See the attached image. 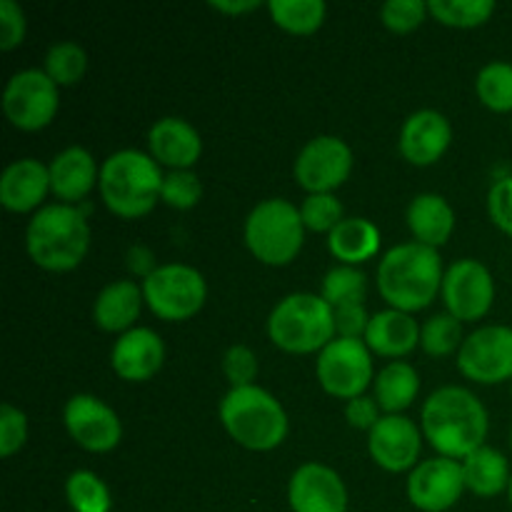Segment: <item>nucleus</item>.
<instances>
[{"label":"nucleus","instance_id":"37","mask_svg":"<svg viewBox=\"0 0 512 512\" xmlns=\"http://www.w3.org/2000/svg\"><path fill=\"white\" fill-rule=\"evenodd\" d=\"M203 198V183L193 170H170L163 178L160 200L175 210H190Z\"/></svg>","mask_w":512,"mask_h":512},{"label":"nucleus","instance_id":"21","mask_svg":"<svg viewBox=\"0 0 512 512\" xmlns=\"http://www.w3.org/2000/svg\"><path fill=\"white\" fill-rule=\"evenodd\" d=\"M50 190V168L40 160L23 158L5 168L0 178V203L10 213H30L43 208V200Z\"/></svg>","mask_w":512,"mask_h":512},{"label":"nucleus","instance_id":"23","mask_svg":"<svg viewBox=\"0 0 512 512\" xmlns=\"http://www.w3.org/2000/svg\"><path fill=\"white\" fill-rule=\"evenodd\" d=\"M143 288L133 280H115L105 285L93 305V320L105 333H128L143 308Z\"/></svg>","mask_w":512,"mask_h":512},{"label":"nucleus","instance_id":"34","mask_svg":"<svg viewBox=\"0 0 512 512\" xmlns=\"http://www.w3.org/2000/svg\"><path fill=\"white\" fill-rule=\"evenodd\" d=\"M475 93L495 113H512V65L495 60L478 73Z\"/></svg>","mask_w":512,"mask_h":512},{"label":"nucleus","instance_id":"1","mask_svg":"<svg viewBox=\"0 0 512 512\" xmlns=\"http://www.w3.org/2000/svg\"><path fill=\"white\" fill-rule=\"evenodd\" d=\"M420 425L423 438L443 458L465 460L470 453L483 448L490 420L485 405L468 388L445 385L423 403Z\"/></svg>","mask_w":512,"mask_h":512},{"label":"nucleus","instance_id":"29","mask_svg":"<svg viewBox=\"0 0 512 512\" xmlns=\"http://www.w3.org/2000/svg\"><path fill=\"white\" fill-rule=\"evenodd\" d=\"M270 18L293 35H310L323 25L328 5L323 0H270Z\"/></svg>","mask_w":512,"mask_h":512},{"label":"nucleus","instance_id":"42","mask_svg":"<svg viewBox=\"0 0 512 512\" xmlns=\"http://www.w3.org/2000/svg\"><path fill=\"white\" fill-rule=\"evenodd\" d=\"M490 220L512 238V178H500L488 193Z\"/></svg>","mask_w":512,"mask_h":512},{"label":"nucleus","instance_id":"43","mask_svg":"<svg viewBox=\"0 0 512 512\" xmlns=\"http://www.w3.org/2000/svg\"><path fill=\"white\" fill-rule=\"evenodd\" d=\"M370 325V315L365 313L363 305H348V308L335 310V333L338 338L360 340L365 338Z\"/></svg>","mask_w":512,"mask_h":512},{"label":"nucleus","instance_id":"35","mask_svg":"<svg viewBox=\"0 0 512 512\" xmlns=\"http://www.w3.org/2000/svg\"><path fill=\"white\" fill-rule=\"evenodd\" d=\"M463 345V323L450 313H438L428 318L420 328V348L430 358H445Z\"/></svg>","mask_w":512,"mask_h":512},{"label":"nucleus","instance_id":"31","mask_svg":"<svg viewBox=\"0 0 512 512\" xmlns=\"http://www.w3.org/2000/svg\"><path fill=\"white\" fill-rule=\"evenodd\" d=\"M428 13L450 28H478L495 13L493 0H430Z\"/></svg>","mask_w":512,"mask_h":512},{"label":"nucleus","instance_id":"12","mask_svg":"<svg viewBox=\"0 0 512 512\" xmlns=\"http://www.w3.org/2000/svg\"><path fill=\"white\" fill-rule=\"evenodd\" d=\"M353 150L338 135H318L295 158V180L308 195L333 193L350 178Z\"/></svg>","mask_w":512,"mask_h":512},{"label":"nucleus","instance_id":"25","mask_svg":"<svg viewBox=\"0 0 512 512\" xmlns=\"http://www.w3.org/2000/svg\"><path fill=\"white\" fill-rule=\"evenodd\" d=\"M408 228L415 243L438 250L453 235L455 213L443 195L420 193L408 205Z\"/></svg>","mask_w":512,"mask_h":512},{"label":"nucleus","instance_id":"28","mask_svg":"<svg viewBox=\"0 0 512 512\" xmlns=\"http://www.w3.org/2000/svg\"><path fill=\"white\" fill-rule=\"evenodd\" d=\"M420 393V375L410 363L395 360L375 378V400L385 415H400L415 403Z\"/></svg>","mask_w":512,"mask_h":512},{"label":"nucleus","instance_id":"41","mask_svg":"<svg viewBox=\"0 0 512 512\" xmlns=\"http://www.w3.org/2000/svg\"><path fill=\"white\" fill-rule=\"evenodd\" d=\"M25 38V13L13 0H0V50H13Z\"/></svg>","mask_w":512,"mask_h":512},{"label":"nucleus","instance_id":"13","mask_svg":"<svg viewBox=\"0 0 512 512\" xmlns=\"http://www.w3.org/2000/svg\"><path fill=\"white\" fill-rule=\"evenodd\" d=\"M443 300L450 315L463 320H480L488 315L495 300V283L490 270L480 260H455L443 278Z\"/></svg>","mask_w":512,"mask_h":512},{"label":"nucleus","instance_id":"10","mask_svg":"<svg viewBox=\"0 0 512 512\" xmlns=\"http://www.w3.org/2000/svg\"><path fill=\"white\" fill-rule=\"evenodd\" d=\"M58 85L40 68L15 73L3 90V113L20 130L45 128L58 113Z\"/></svg>","mask_w":512,"mask_h":512},{"label":"nucleus","instance_id":"3","mask_svg":"<svg viewBox=\"0 0 512 512\" xmlns=\"http://www.w3.org/2000/svg\"><path fill=\"white\" fill-rule=\"evenodd\" d=\"M25 248L38 268L68 273L83 263L90 248V228L75 205L53 203L35 210L25 230Z\"/></svg>","mask_w":512,"mask_h":512},{"label":"nucleus","instance_id":"20","mask_svg":"<svg viewBox=\"0 0 512 512\" xmlns=\"http://www.w3.org/2000/svg\"><path fill=\"white\" fill-rule=\"evenodd\" d=\"M150 155L158 165L190 170L203 155L200 133L183 118H160L148 133Z\"/></svg>","mask_w":512,"mask_h":512},{"label":"nucleus","instance_id":"19","mask_svg":"<svg viewBox=\"0 0 512 512\" xmlns=\"http://www.w3.org/2000/svg\"><path fill=\"white\" fill-rule=\"evenodd\" d=\"M165 360V345L150 328H133L120 335L110 353V365L128 383H145L153 378Z\"/></svg>","mask_w":512,"mask_h":512},{"label":"nucleus","instance_id":"9","mask_svg":"<svg viewBox=\"0 0 512 512\" xmlns=\"http://www.w3.org/2000/svg\"><path fill=\"white\" fill-rule=\"evenodd\" d=\"M315 373H318L320 388L333 398H360L373 380L370 348L365 340L335 338L328 348L320 350Z\"/></svg>","mask_w":512,"mask_h":512},{"label":"nucleus","instance_id":"22","mask_svg":"<svg viewBox=\"0 0 512 512\" xmlns=\"http://www.w3.org/2000/svg\"><path fill=\"white\" fill-rule=\"evenodd\" d=\"M100 180L95 158L80 145L65 148L50 163V193L65 205L83 200Z\"/></svg>","mask_w":512,"mask_h":512},{"label":"nucleus","instance_id":"36","mask_svg":"<svg viewBox=\"0 0 512 512\" xmlns=\"http://www.w3.org/2000/svg\"><path fill=\"white\" fill-rule=\"evenodd\" d=\"M300 218L303 225L313 233H333L335 225L343 220V205L333 193L308 195L300 205Z\"/></svg>","mask_w":512,"mask_h":512},{"label":"nucleus","instance_id":"2","mask_svg":"<svg viewBox=\"0 0 512 512\" xmlns=\"http://www.w3.org/2000/svg\"><path fill=\"white\" fill-rule=\"evenodd\" d=\"M443 260L435 248L403 243L390 248L378 265V290L393 310L415 313L443 290Z\"/></svg>","mask_w":512,"mask_h":512},{"label":"nucleus","instance_id":"24","mask_svg":"<svg viewBox=\"0 0 512 512\" xmlns=\"http://www.w3.org/2000/svg\"><path fill=\"white\" fill-rule=\"evenodd\" d=\"M420 343V325L403 310H383L370 318L365 345L383 358H403L413 353Z\"/></svg>","mask_w":512,"mask_h":512},{"label":"nucleus","instance_id":"15","mask_svg":"<svg viewBox=\"0 0 512 512\" xmlns=\"http://www.w3.org/2000/svg\"><path fill=\"white\" fill-rule=\"evenodd\" d=\"M463 490V465L453 458H443V455L415 465L408 478L410 503L423 512L450 510L460 500Z\"/></svg>","mask_w":512,"mask_h":512},{"label":"nucleus","instance_id":"26","mask_svg":"<svg viewBox=\"0 0 512 512\" xmlns=\"http://www.w3.org/2000/svg\"><path fill=\"white\" fill-rule=\"evenodd\" d=\"M328 248L343 265H360L380 250V230L368 218H343L328 235Z\"/></svg>","mask_w":512,"mask_h":512},{"label":"nucleus","instance_id":"8","mask_svg":"<svg viewBox=\"0 0 512 512\" xmlns=\"http://www.w3.org/2000/svg\"><path fill=\"white\" fill-rule=\"evenodd\" d=\"M143 298L160 320L180 323L190 320L208 298V285L200 270L183 263L158 265L143 280Z\"/></svg>","mask_w":512,"mask_h":512},{"label":"nucleus","instance_id":"46","mask_svg":"<svg viewBox=\"0 0 512 512\" xmlns=\"http://www.w3.org/2000/svg\"><path fill=\"white\" fill-rule=\"evenodd\" d=\"M508 498H510V505H512V478H510V488H508Z\"/></svg>","mask_w":512,"mask_h":512},{"label":"nucleus","instance_id":"45","mask_svg":"<svg viewBox=\"0 0 512 512\" xmlns=\"http://www.w3.org/2000/svg\"><path fill=\"white\" fill-rule=\"evenodd\" d=\"M260 3L255 0H235V3H225V0H213L210 8L220 10V13H250V10L258 8Z\"/></svg>","mask_w":512,"mask_h":512},{"label":"nucleus","instance_id":"27","mask_svg":"<svg viewBox=\"0 0 512 512\" xmlns=\"http://www.w3.org/2000/svg\"><path fill=\"white\" fill-rule=\"evenodd\" d=\"M463 473L465 488L480 498H495L510 488L512 475L508 458L500 450L488 448V445H483L463 460Z\"/></svg>","mask_w":512,"mask_h":512},{"label":"nucleus","instance_id":"30","mask_svg":"<svg viewBox=\"0 0 512 512\" xmlns=\"http://www.w3.org/2000/svg\"><path fill=\"white\" fill-rule=\"evenodd\" d=\"M368 295V278L355 265H335L323 278V300L333 310L363 305Z\"/></svg>","mask_w":512,"mask_h":512},{"label":"nucleus","instance_id":"39","mask_svg":"<svg viewBox=\"0 0 512 512\" xmlns=\"http://www.w3.org/2000/svg\"><path fill=\"white\" fill-rule=\"evenodd\" d=\"M28 440V418L15 405H0V455L10 458L18 453Z\"/></svg>","mask_w":512,"mask_h":512},{"label":"nucleus","instance_id":"40","mask_svg":"<svg viewBox=\"0 0 512 512\" xmlns=\"http://www.w3.org/2000/svg\"><path fill=\"white\" fill-rule=\"evenodd\" d=\"M223 373L233 388H248L258 375V358L248 345H230L223 355Z\"/></svg>","mask_w":512,"mask_h":512},{"label":"nucleus","instance_id":"17","mask_svg":"<svg viewBox=\"0 0 512 512\" xmlns=\"http://www.w3.org/2000/svg\"><path fill=\"white\" fill-rule=\"evenodd\" d=\"M288 503L293 512H348V490L333 468L305 463L290 478Z\"/></svg>","mask_w":512,"mask_h":512},{"label":"nucleus","instance_id":"11","mask_svg":"<svg viewBox=\"0 0 512 512\" xmlns=\"http://www.w3.org/2000/svg\"><path fill=\"white\" fill-rule=\"evenodd\" d=\"M458 368L468 380L480 385H498L512 380V328L485 325L463 340Z\"/></svg>","mask_w":512,"mask_h":512},{"label":"nucleus","instance_id":"16","mask_svg":"<svg viewBox=\"0 0 512 512\" xmlns=\"http://www.w3.org/2000/svg\"><path fill=\"white\" fill-rule=\"evenodd\" d=\"M370 458L388 473H403L418 465L423 450L420 428L405 415H383L368 433Z\"/></svg>","mask_w":512,"mask_h":512},{"label":"nucleus","instance_id":"6","mask_svg":"<svg viewBox=\"0 0 512 512\" xmlns=\"http://www.w3.org/2000/svg\"><path fill=\"white\" fill-rule=\"evenodd\" d=\"M268 335L280 350L295 355L320 353L335 340V310L323 295L293 293L268 318Z\"/></svg>","mask_w":512,"mask_h":512},{"label":"nucleus","instance_id":"14","mask_svg":"<svg viewBox=\"0 0 512 512\" xmlns=\"http://www.w3.org/2000/svg\"><path fill=\"white\" fill-rule=\"evenodd\" d=\"M65 428L70 438L88 453H108L118 448L123 438V425L115 410L95 395H73L63 410Z\"/></svg>","mask_w":512,"mask_h":512},{"label":"nucleus","instance_id":"18","mask_svg":"<svg viewBox=\"0 0 512 512\" xmlns=\"http://www.w3.org/2000/svg\"><path fill=\"white\" fill-rule=\"evenodd\" d=\"M450 140H453V128H450L448 118L438 110L425 108L405 120L400 128L398 148L408 163L425 168L443 158Z\"/></svg>","mask_w":512,"mask_h":512},{"label":"nucleus","instance_id":"7","mask_svg":"<svg viewBox=\"0 0 512 512\" xmlns=\"http://www.w3.org/2000/svg\"><path fill=\"white\" fill-rule=\"evenodd\" d=\"M245 245L265 265H288L305 240L300 208L285 198L263 200L245 218Z\"/></svg>","mask_w":512,"mask_h":512},{"label":"nucleus","instance_id":"44","mask_svg":"<svg viewBox=\"0 0 512 512\" xmlns=\"http://www.w3.org/2000/svg\"><path fill=\"white\" fill-rule=\"evenodd\" d=\"M380 418H383V415H380L378 400L370 398V395H360V398L348 400V405H345V420H348L355 430H368L370 433V430L378 425Z\"/></svg>","mask_w":512,"mask_h":512},{"label":"nucleus","instance_id":"38","mask_svg":"<svg viewBox=\"0 0 512 512\" xmlns=\"http://www.w3.org/2000/svg\"><path fill=\"white\" fill-rule=\"evenodd\" d=\"M425 15H428V3L423 0H388L380 8V20L385 23V28L400 35L420 28Z\"/></svg>","mask_w":512,"mask_h":512},{"label":"nucleus","instance_id":"47","mask_svg":"<svg viewBox=\"0 0 512 512\" xmlns=\"http://www.w3.org/2000/svg\"><path fill=\"white\" fill-rule=\"evenodd\" d=\"M510 448H512V430H510Z\"/></svg>","mask_w":512,"mask_h":512},{"label":"nucleus","instance_id":"5","mask_svg":"<svg viewBox=\"0 0 512 512\" xmlns=\"http://www.w3.org/2000/svg\"><path fill=\"white\" fill-rule=\"evenodd\" d=\"M220 423L245 450L265 453L288 438V415L283 405L258 385L230 388L220 400Z\"/></svg>","mask_w":512,"mask_h":512},{"label":"nucleus","instance_id":"33","mask_svg":"<svg viewBox=\"0 0 512 512\" xmlns=\"http://www.w3.org/2000/svg\"><path fill=\"white\" fill-rule=\"evenodd\" d=\"M85 68H88V55L73 40H60V43L50 45V50L45 53L43 70L58 88L78 83L85 75Z\"/></svg>","mask_w":512,"mask_h":512},{"label":"nucleus","instance_id":"4","mask_svg":"<svg viewBox=\"0 0 512 512\" xmlns=\"http://www.w3.org/2000/svg\"><path fill=\"white\" fill-rule=\"evenodd\" d=\"M163 178L153 155L133 148L118 150L100 168V198L118 218H143L158 205Z\"/></svg>","mask_w":512,"mask_h":512},{"label":"nucleus","instance_id":"32","mask_svg":"<svg viewBox=\"0 0 512 512\" xmlns=\"http://www.w3.org/2000/svg\"><path fill=\"white\" fill-rule=\"evenodd\" d=\"M65 495L75 512H110V490L90 470H75L65 480Z\"/></svg>","mask_w":512,"mask_h":512}]
</instances>
